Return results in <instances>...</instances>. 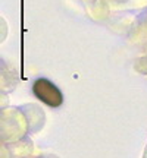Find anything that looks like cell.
<instances>
[{
  "label": "cell",
  "instance_id": "6da1fadb",
  "mask_svg": "<svg viewBox=\"0 0 147 158\" xmlns=\"http://www.w3.org/2000/svg\"><path fill=\"white\" fill-rule=\"evenodd\" d=\"M33 94L41 102H44L49 107H53V108L62 106L63 102V95L60 92V89L53 82H50L49 79L46 78L37 79L33 84Z\"/></svg>",
  "mask_w": 147,
  "mask_h": 158
}]
</instances>
